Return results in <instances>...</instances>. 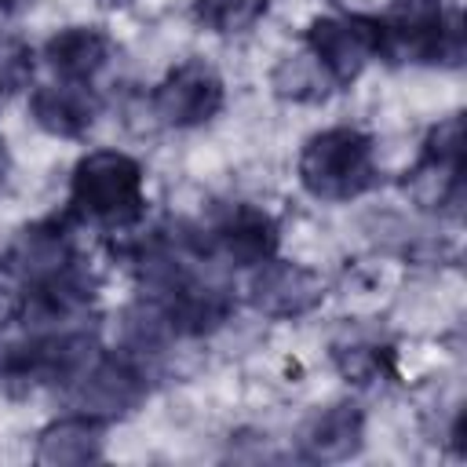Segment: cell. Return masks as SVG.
Listing matches in <instances>:
<instances>
[{
  "label": "cell",
  "mask_w": 467,
  "mask_h": 467,
  "mask_svg": "<svg viewBox=\"0 0 467 467\" xmlns=\"http://www.w3.org/2000/svg\"><path fill=\"white\" fill-rule=\"evenodd\" d=\"M69 215L109 234L139 226L146 215L142 164L124 150H88L69 175Z\"/></svg>",
  "instance_id": "obj_1"
},
{
  "label": "cell",
  "mask_w": 467,
  "mask_h": 467,
  "mask_svg": "<svg viewBox=\"0 0 467 467\" xmlns=\"http://www.w3.org/2000/svg\"><path fill=\"white\" fill-rule=\"evenodd\" d=\"M296 171H299L303 190L314 201L347 204L379 182L376 139L350 124L314 131L299 150Z\"/></svg>",
  "instance_id": "obj_2"
},
{
  "label": "cell",
  "mask_w": 467,
  "mask_h": 467,
  "mask_svg": "<svg viewBox=\"0 0 467 467\" xmlns=\"http://www.w3.org/2000/svg\"><path fill=\"white\" fill-rule=\"evenodd\" d=\"M379 58L420 66H460L463 29L441 0H394L379 18Z\"/></svg>",
  "instance_id": "obj_3"
},
{
  "label": "cell",
  "mask_w": 467,
  "mask_h": 467,
  "mask_svg": "<svg viewBox=\"0 0 467 467\" xmlns=\"http://www.w3.org/2000/svg\"><path fill=\"white\" fill-rule=\"evenodd\" d=\"M73 412H88L95 420H124L150 398V376L146 365L120 350H102L69 387H62Z\"/></svg>",
  "instance_id": "obj_4"
},
{
  "label": "cell",
  "mask_w": 467,
  "mask_h": 467,
  "mask_svg": "<svg viewBox=\"0 0 467 467\" xmlns=\"http://www.w3.org/2000/svg\"><path fill=\"white\" fill-rule=\"evenodd\" d=\"M201 234V252L204 259H219L234 270H252L277 255V219L252 204V201H230L223 204Z\"/></svg>",
  "instance_id": "obj_5"
},
{
  "label": "cell",
  "mask_w": 467,
  "mask_h": 467,
  "mask_svg": "<svg viewBox=\"0 0 467 467\" xmlns=\"http://www.w3.org/2000/svg\"><path fill=\"white\" fill-rule=\"evenodd\" d=\"M226 102V84L204 58H186L164 73V80L150 91V113L157 124L186 131L219 117Z\"/></svg>",
  "instance_id": "obj_6"
},
{
  "label": "cell",
  "mask_w": 467,
  "mask_h": 467,
  "mask_svg": "<svg viewBox=\"0 0 467 467\" xmlns=\"http://www.w3.org/2000/svg\"><path fill=\"white\" fill-rule=\"evenodd\" d=\"M306 51L321 62L336 88L358 80L379 58V18L368 15H321L306 26Z\"/></svg>",
  "instance_id": "obj_7"
},
{
  "label": "cell",
  "mask_w": 467,
  "mask_h": 467,
  "mask_svg": "<svg viewBox=\"0 0 467 467\" xmlns=\"http://www.w3.org/2000/svg\"><path fill=\"white\" fill-rule=\"evenodd\" d=\"M325 296H328V285L317 270L292 263V259H277V255L252 266L248 285H244L248 306L274 321L306 317L325 303Z\"/></svg>",
  "instance_id": "obj_8"
},
{
  "label": "cell",
  "mask_w": 467,
  "mask_h": 467,
  "mask_svg": "<svg viewBox=\"0 0 467 467\" xmlns=\"http://www.w3.org/2000/svg\"><path fill=\"white\" fill-rule=\"evenodd\" d=\"M77 248L62 219H36L26 223L4 248L0 266L26 288H40L47 281H58L77 266Z\"/></svg>",
  "instance_id": "obj_9"
},
{
  "label": "cell",
  "mask_w": 467,
  "mask_h": 467,
  "mask_svg": "<svg viewBox=\"0 0 467 467\" xmlns=\"http://www.w3.org/2000/svg\"><path fill=\"white\" fill-rule=\"evenodd\" d=\"M102 113V99L91 84L51 80L29 91V120L51 139H84Z\"/></svg>",
  "instance_id": "obj_10"
},
{
  "label": "cell",
  "mask_w": 467,
  "mask_h": 467,
  "mask_svg": "<svg viewBox=\"0 0 467 467\" xmlns=\"http://www.w3.org/2000/svg\"><path fill=\"white\" fill-rule=\"evenodd\" d=\"M296 449L314 463H343L365 449V412L354 401H332L310 412L296 434Z\"/></svg>",
  "instance_id": "obj_11"
},
{
  "label": "cell",
  "mask_w": 467,
  "mask_h": 467,
  "mask_svg": "<svg viewBox=\"0 0 467 467\" xmlns=\"http://www.w3.org/2000/svg\"><path fill=\"white\" fill-rule=\"evenodd\" d=\"M40 58L55 80L91 84L113 58V36L102 26H66L44 40Z\"/></svg>",
  "instance_id": "obj_12"
},
{
  "label": "cell",
  "mask_w": 467,
  "mask_h": 467,
  "mask_svg": "<svg viewBox=\"0 0 467 467\" xmlns=\"http://www.w3.org/2000/svg\"><path fill=\"white\" fill-rule=\"evenodd\" d=\"M106 420H95L88 412H69L51 420L40 434H36V463L44 467H84V463H99L106 452Z\"/></svg>",
  "instance_id": "obj_13"
},
{
  "label": "cell",
  "mask_w": 467,
  "mask_h": 467,
  "mask_svg": "<svg viewBox=\"0 0 467 467\" xmlns=\"http://www.w3.org/2000/svg\"><path fill=\"white\" fill-rule=\"evenodd\" d=\"M332 361H336L339 376L347 383H358V387L379 383L394 372L390 343H383L379 336H368V332H350V336L336 339L332 343Z\"/></svg>",
  "instance_id": "obj_14"
},
{
  "label": "cell",
  "mask_w": 467,
  "mask_h": 467,
  "mask_svg": "<svg viewBox=\"0 0 467 467\" xmlns=\"http://www.w3.org/2000/svg\"><path fill=\"white\" fill-rule=\"evenodd\" d=\"M270 88L285 102H321V99H328L336 91V84L328 80V73L321 69V62L306 47L299 55H285L274 66Z\"/></svg>",
  "instance_id": "obj_15"
},
{
  "label": "cell",
  "mask_w": 467,
  "mask_h": 467,
  "mask_svg": "<svg viewBox=\"0 0 467 467\" xmlns=\"http://www.w3.org/2000/svg\"><path fill=\"white\" fill-rule=\"evenodd\" d=\"M266 11L270 0H197V18L219 36L248 33Z\"/></svg>",
  "instance_id": "obj_16"
},
{
  "label": "cell",
  "mask_w": 467,
  "mask_h": 467,
  "mask_svg": "<svg viewBox=\"0 0 467 467\" xmlns=\"http://www.w3.org/2000/svg\"><path fill=\"white\" fill-rule=\"evenodd\" d=\"M33 77V51L18 36L0 33V99L22 91Z\"/></svg>",
  "instance_id": "obj_17"
},
{
  "label": "cell",
  "mask_w": 467,
  "mask_h": 467,
  "mask_svg": "<svg viewBox=\"0 0 467 467\" xmlns=\"http://www.w3.org/2000/svg\"><path fill=\"white\" fill-rule=\"evenodd\" d=\"M423 157L449 164V168H463V117L460 113H452L431 128V135L423 142Z\"/></svg>",
  "instance_id": "obj_18"
},
{
  "label": "cell",
  "mask_w": 467,
  "mask_h": 467,
  "mask_svg": "<svg viewBox=\"0 0 467 467\" xmlns=\"http://www.w3.org/2000/svg\"><path fill=\"white\" fill-rule=\"evenodd\" d=\"M18 303H22V285H18V281L0 266V332H4V325H7V321H15Z\"/></svg>",
  "instance_id": "obj_19"
},
{
  "label": "cell",
  "mask_w": 467,
  "mask_h": 467,
  "mask_svg": "<svg viewBox=\"0 0 467 467\" xmlns=\"http://www.w3.org/2000/svg\"><path fill=\"white\" fill-rule=\"evenodd\" d=\"M7 182H11V150H7V142L0 135V193L7 190Z\"/></svg>",
  "instance_id": "obj_20"
},
{
  "label": "cell",
  "mask_w": 467,
  "mask_h": 467,
  "mask_svg": "<svg viewBox=\"0 0 467 467\" xmlns=\"http://www.w3.org/2000/svg\"><path fill=\"white\" fill-rule=\"evenodd\" d=\"M102 7H128V4H135V0H99Z\"/></svg>",
  "instance_id": "obj_21"
},
{
  "label": "cell",
  "mask_w": 467,
  "mask_h": 467,
  "mask_svg": "<svg viewBox=\"0 0 467 467\" xmlns=\"http://www.w3.org/2000/svg\"><path fill=\"white\" fill-rule=\"evenodd\" d=\"M15 4H18V0H0V15H7V11H15Z\"/></svg>",
  "instance_id": "obj_22"
}]
</instances>
